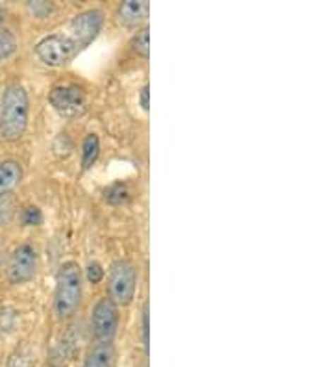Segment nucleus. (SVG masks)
I'll use <instances>...</instances> for the list:
<instances>
[{
    "label": "nucleus",
    "instance_id": "nucleus-1",
    "mask_svg": "<svg viewBox=\"0 0 333 367\" xmlns=\"http://www.w3.org/2000/svg\"><path fill=\"white\" fill-rule=\"evenodd\" d=\"M104 25L102 10H85L35 45V54L49 67H63L97 40Z\"/></svg>",
    "mask_w": 333,
    "mask_h": 367
},
{
    "label": "nucleus",
    "instance_id": "nucleus-2",
    "mask_svg": "<svg viewBox=\"0 0 333 367\" xmlns=\"http://www.w3.org/2000/svg\"><path fill=\"white\" fill-rule=\"evenodd\" d=\"M30 99L23 85H8L0 99V138L4 141H19L28 130Z\"/></svg>",
    "mask_w": 333,
    "mask_h": 367
},
{
    "label": "nucleus",
    "instance_id": "nucleus-3",
    "mask_svg": "<svg viewBox=\"0 0 333 367\" xmlns=\"http://www.w3.org/2000/svg\"><path fill=\"white\" fill-rule=\"evenodd\" d=\"M82 303V267L76 262H65L56 275L54 313L58 319L73 318Z\"/></svg>",
    "mask_w": 333,
    "mask_h": 367
},
{
    "label": "nucleus",
    "instance_id": "nucleus-4",
    "mask_svg": "<svg viewBox=\"0 0 333 367\" xmlns=\"http://www.w3.org/2000/svg\"><path fill=\"white\" fill-rule=\"evenodd\" d=\"M135 284H138V273L132 262L128 260H117L111 263L109 269V299L117 306H128L135 297Z\"/></svg>",
    "mask_w": 333,
    "mask_h": 367
},
{
    "label": "nucleus",
    "instance_id": "nucleus-5",
    "mask_svg": "<svg viewBox=\"0 0 333 367\" xmlns=\"http://www.w3.org/2000/svg\"><path fill=\"white\" fill-rule=\"evenodd\" d=\"M49 102L65 119L82 117L87 109V97L82 88L74 84L54 85L49 93Z\"/></svg>",
    "mask_w": 333,
    "mask_h": 367
},
{
    "label": "nucleus",
    "instance_id": "nucleus-6",
    "mask_svg": "<svg viewBox=\"0 0 333 367\" xmlns=\"http://www.w3.org/2000/svg\"><path fill=\"white\" fill-rule=\"evenodd\" d=\"M119 328V306L109 297L98 299L91 312V330L98 342H113Z\"/></svg>",
    "mask_w": 333,
    "mask_h": 367
},
{
    "label": "nucleus",
    "instance_id": "nucleus-7",
    "mask_svg": "<svg viewBox=\"0 0 333 367\" xmlns=\"http://www.w3.org/2000/svg\"><path fill=\"white\" fill-rule=\"evenodd\" d=\"M37 271V253L30 243L15 248L8 265V278L11 284H26L35 277Z\"/></svg>",
    "mask_w": 333,
    "mask_h": 367
},
{
    "label": "nucleus",
    "instance_id": "nucleus-8",
    "mask_svg": "<svg viewBox=\"0 0 333 367\" xmlns=\"http://www.w3.org/2000/svg\"><path fill=\"white\" fill-rule=\"evenodd\" d=\"M148 11H150V6L147 0H126L117 8L119 25L128 26V28L138 26L139 23L147 19Z\"/></svg>",
    "mask_w": 333,
    "mask_h": 367
},
{
    "label": "nucleus",
    "instance_id": "nucleus-9",
    "mask_svg": "<svg viewBox=\"0 0 333 367\" xmlns=\"http://www.w3.org/2000/svg\"><path fill=\"white\" fill-rule=\"evenodd\" d=\"M117 363V349L113 342H98L87 352L82 367H115Z\"/></svg>",
    "mask_w": 333,
    "mask_h": 367
},
{
    "label": "nucleus",
    "instance_id": "nucleus-10",
    "mask_svg": "<svg viewBox=\"0 0 333 367\" xmlns=\"http://www.w3.org/2000/svg\"><path fill=\"white\" fill-rule=\"evenodd\" d=\"M23 180V167L15 160H6L0 164V197L11 193Z\"/></svg>",
    "mask_w": 333,
    "mask_h": 367
},
{
    "label": "nucleus",
    "instance_id": "nucleus-11",
    "mask_svg": "<svg viewBox=\"0 0 333 367\" xmlns=\"http://www.w3.org/2000/svg\"><path fill=\"white\" fill-rule=\"evenodd\" d=\"M100 154V139L97 134H87L82 143V169H91Z\"/></svg>",
    "mask_w": 333,
    "mask_h": 367
},
{
    "label": "nucleus",
    "instance_id": "nucleus-12",
    "mask_svg": "<svg viewBox=\"0 0 333 367\" xmlns=\"http://www.w3.org/2000/svg\"><path fill=\"white\" fill-rule=\"evenodd\" d=\"M132 193L124 182H115L111 184L109 188L104 189V200L111 206H121V204H126L130 200Z\"/></svg>",
    "mask_w": 333,
    "mask_h": 367
},
{
    "label": "nucleus",
    "instance_id": "nucleus-13",
    "mask_svg": "<svg viewBox=\"0 0 333 367\" xmlns=\"http://www.w3.org/2000/svg\"><path fill=\"white\" fill-rule=\"evenodd\" d=\"M148 32H150L148 30V26H145L143 30H139L138 34L133 35L132 40L133 52H138L145 60H148V56H150V34H148Z\"/></svg>",
    "mask_w": 333,
    "mask_h": 367
},
{
    "label": "nucleus",
    "instance_id": "nucleus-14",
    "mask_svg": "<svg viewBox=\"0 0 333 367\" xmlns=\"http://www.w3.org/2000/svg\"><path fill=\"white\" fill-rule=\"evenodd\" d=\"M15 210H17V203L11 193L0 197V227L10 224L15 217Z\"/></svg>",
    "mask_w": 333,
    "mask_h": 367
},
{
    "label": "nucleus",
    "instance_id": "nucleus-15",
    "mask_svg": "<svg viewBox=\"0 0 333 367\" xmlns=\"http://www.w3.org/2000/svg\"><path fill=\"white\" fill-rule=\"evenodd\" d=\"M17 50V40L10 30H0V60L10 58Z\"/></svg>",
    "mask_w": 333,
    "mask_h": 367
},
{
    "label": "nucleus",
    "instance_id": "nucleus-16",
    "mask_svg": "<svg viewBox=\"0 0 333 367\" xmlns=\"http://www.w3.org/2000/svg\"><path fill=\"white\" fill-rule=\"evenodd\" d=\"M20 219H23L25 227H40V224H43V212L37 206H28V208H25Z\"/></svg>",
    "mask_w": 333,
    "mask_h": 367
},
{
    "label": "nucleus",
    "instance_id": "nucleus-17",
    "mask_svg": "<svg viewBox=\"0 0 333 367\" xmlns=\"http://www.w3.org/2000/svg\"><path fill=\"white\" fill-rule=\"evenodd\" d=\"M104 275H106L104 273V267L98 262H91L87 265V269H85V277H87L89 284L102 282Z\"/></svg>",
    "mask_w": 333,
    "mask_h": 367
},
{
    "label": "nucleus",
    "instance_id": "nucleus-18",
    "mask_svg": "<svg viewBox=\"0 0 333 367\" xmlns=\"http://www.w3.org/2000/svg\"><path fill=\"white\" fill-rule=\"evenodd\" d=\"M8 367H32V360L25 352H15L8 360Z\"/></svg>",
    "mask_w": 333,
    "mask_h": 367
},
{
    "label": "nucleus",
    "instance_id": "nucleus-19",
    "mask_svg": "<svg viewBox=\"0 0 333 367\" xmlns=\"http://www.w3.org/2000/svg\"><path fill=\"white\" fill-rule=\"evenodd\" d=\"M139 106H141L145 112L150 109V88L147 85H143V90L139 91Z\"/></svg>",
    "mask_w": 333,
    "mask_h": 367
},
{
    "label": "nucleus",
    "instance_id": "nucleus-20",
    "mask_svg": "<svg viewBox=\"0 0 333 367\" xmlns=\"http://www.w3.org/2000/svg\"><path fill=\"white\" fill-rule=\"evenodd\" d=\"M148 304L143 308V343H145V351L148 352Z\"/></svg>",
    "mask_w": 333,
    "mask_h": 367
},
{
    "label": "nucleus",
    "instance_id": "nucleus-21",
    "mask_svg": "<svg viewBox=\"0 0 333 367\" xmlns=\"http://www.w3.org/2000/svg\"><path fill=\"white\" fill-rule=\"evenodd\" d=\"M30 10L34 11V16L37 17L49 16L50 4H47V2H32V4H30Z\"/></svg>",
    "mask_w": 333,
    "mask_h": 367
},
{
    "label": "nucleus",
    "instance_id": "nucleus-22",
    "mask_svg": "<svg viewBox=\"0 0 333 367\" xmlns=\"http://www.w3.org/2000/svg\"><path fill=\"white\" fill-rule=\"evenodd\" d=\"M4 17H6L4 8H0V25H2V23H4Z\"/></svg>",
    "mask_w": 333,
    "mask_h": 367
},
{
    "label": "nucleus",
    "instance_id": "nucleus-23",
    "mask_svg": "<svg viewBox=\"0 0 333 367\" xmlns=\"http://www.w3.org/2000/svg\"><path fill=\"white\" fill-rule=\"evenodd\" d=\"M0 267H2V251H0Z\"/></svg>",
    "mask_w": 333,
    "mask_h": 367
}]
</instances>
